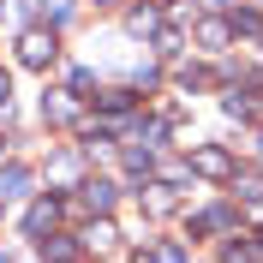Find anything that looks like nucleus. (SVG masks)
<instances>
[{
  "label": "nucleus",
  "instance_id": "12",
  "mask_svg": "<svg viewBox=\"0 0 263 263\" xmlns=\"http://www.w3.org/2000/svg\"><path fill=\"white\" fill-rule=\"evenodd\" d=\"M221 263H257V246H251L246 233H233V246L221 251Z\"/></svg>",
  "mask_w": 263,
  "mask_h": 263
},
{
  "label": "nucleus",
  "instance_id": "10",
  "mask_svg": "<svg viewBox=\"0 0 263 263\" xmlns=\"http://www.w3.org/2000/svg\"><path fill=\"white\" fill-rule=\"evenodd\" d=\"M233 221V210L228 203H215V210H203V215H192V233H221Z\"/></svg>",
  "mask_w": 263,
  "mask_h": 263
},
{
  "label": "nucleus",
  "instance_id": "13",
  "mask_svg": "<svg viewBox=\"0 0 263 263\" xmlns=\"http://www.w3.org/2000/svg\"><path fill=\"white\" fill-rule=\"evenodd\" d=\"M138 263H185V246H180V239H167V246H156L149 257L138 251Z\"/></svg>",
  "mask_w": 263,
  "mask_h": 263
},
{
  "label": "nucleus",
  "instance_id": "1",
  "mask_svg": "<svg viewBox=\"0 0 263 263\" xmlns=\"http://www.w3.org/2000/svg\"><path fill=\"white\" fill-rule=\"evenodd\" d=\"M192 174H203V180H233V156L221 144H197L192 149Z\"/></svg>",
  "mask_w": 263,
  "mask_h": 263
},
{
  "label": "nucleus",
  "instance_id": "15",
  "mask_svg": "<svg viewBox=\"0 0 263 263\" xmlns=\"http://www.w3.org/2000/svg\"><path fill=\"white\" fill-rule=\"evenodd\" d=\"M96 102L108 108V114H126V108H132V90H96Z\"/></svg>",
  "mask_w": 263,
  "mask_h": 263
},
{
  "label": "nucleus",
  "instance_id": "11",
  "mask_svg": "<svg viewBox=\"0 0 263 263\" xmlns=\"http://www.w3.org/2000/svg\"><path fill=\"white\" fill-rule=\"evenodd\" d=\"M228 36H233V24H221V18H203V24H197V42H203V48H221V42H228Z\"/></svg>",
  "mask_w": 263,
  "mask_h": 263
},
{
  "label": "nucleus",
  "instance_id": "17",
  "mask_svg": "<svg viewBox=\"0 0 263 263\" xmlns=\"http://www.w3.org/2000/svg\"><path fill=\"white\" fill-rule=\"evenodd\" d=\"M149 167H156V162H149V149H126V174H138V180H149Z\"/></svg>",
  "mask_w": 263,
  "mask_h": 263
},
{
  "label": "nucleus",
  "instance_id": "4",
  "mask_svg": "<svg viewBox=\"0 0 263 263\" xmlns=\"http://www.w3.org/2000/svg\"><path fill=\"white\" fill-rule=\"evenodd\" d=\"M120 246V233H114V221H90L84 228V251H96V257H108V251Z\"/></svg>",
  "mask_w": 263,
  "mask_h": 263
},
{
  "label": "nucleus",
  "instance_id": "21",
  "mask_svg": "<svg viewBox=\"0 0 263 263\" xmlns=\"http://www.w3.org/2000/svg\"><path fill=\"white\" fill-rule=\"evenodd\" d=\"M96 6H114V0H96Z\"/></svg>",
  "mask_w": 263,
  "mask_h": 263
},
{
  "label": "nucleus",
  "instance_id": "14",
  "mask_svg": "<svg viewBox=\"0 0 263 263\" xmlns=\"http://www.w3.org/2000/svg\"><path fill=\"white\" fill-rule=\"evenodd\" d=\"M144 210L149 215H167V210H174V192H167V185H149V192H144Z\"/></svg>",
  "mask_w": 263,
  "mask_h": 263
},
{
  "label": "nucleus",
  "instance_id": "19",
  "mask_svg": "<svg viewBox=\"0 0 263 263\" xmlns=\"http://www.w3.org/2000/svg\"><path fill=\"white\" fill-rule=\"evenodd\" d=\"M42 12H48V18H54V24H60V18H66V12H72V6H66V0H42Z\"/></svg>",
  "mask_w": 263,
  "mask_h": 263
},
{
  "label": "nucleus",
  "instance_id": "9",
  "mask_svg": "<svg viewBox=\"0 0 263 263\" xmlns=\"http://www.w3.org/2000/svg\"><path fill=\"white\" fill-rule=\"evenodd\" d=\"M114 192H120L114 180H84V203L90 210H114Z\"/></svg>",
  "mask_w": 263,
  "mask_h": 263
},
{
  "label": "nucleus",
  "instance_id": "5",
  "mask_svg": "<svg viewBox=\"0 0 263 263\" xmlns=\"http://www.w3.org/2000/svg\"><path fill=\"white\" fill-rule=\"evenodd\" d=\"M24 192H30V167L6 162V167H0V197H24Z\"/></svg>",
  "mask_w": 263,
  "mask_h": 263
},
{
  "label": "nucleus",
  "instance_id": "2",
  "mask_svg": "<svg viewBox=\"0 0 263 263\" xmlns=\"http://www.w3.org/2000/svg\"><path fill=\"white\" fill-rule=\"evenodd\" d=\"M54 54H60L54 30H24V36H18V60H24V66H36V72H42V66H48Z\"/></svg>",
  "mask_w": 263,
  "mask_h": 263
},
{
  "label": "nucleus",
  "instance_id": "20",
  "mask_svg": "<svg viewBox=\"0 0 263 263\" xmlns=\"http://www.w3.org/2000/svg\"><path fill=\"white\" fill-rule=\"evenodd\" d=\"M6 102H12V78H6V72H0V108H6Z\"/></svg>",
  "mask_w": 263,
  "mask_h": 263
},
{
  "label": "nucleus",
  "instance_id": "8",
  "mask_svg": "<svg viewBox=\"0 0 263 263\" xmlns=\"http://www.w3.org/2000/svg\"><path fill=\"white\" fill-rule=\"evenodd\" d=\"M126 30H132V36H156V30H162V12H156V6H132Z\"/></svg>",
  "mask_w": 263,
  "mask_h": 263
},
{
  "label": "nucleus",
  "instance_id": "3",
  "mask_svg": "<svg viewBox=\"0 0 263 263\" xmlns=\"http://www.w3.org/2000/svg\"><path fill=\"white\" fill-rule=\"evenodd\" d=\"M42 120H48V126H72V120H78V96H72V90H48V96H42Z\"/></svg>",
  "mask_w": 263,
  "mask_h": 263
},
{
  "label": "nucleus",
  "instance_id": "16",
  "mask_svg": "<svg viewBox=\"0 0 263 263\" xmlns=\"http://www.w3.org/2000/svg\"><path fill=\"white\" fill-rule=\"evenodd\" d=\"M233 30L257 42V36H263V12H233Z\"/></svg>",
  "mask_w": 263,
  "mask_h": 263
},
{
  "label": "nucleus",
  "instance_id": "6",
  "mask_svg": "<svg viewBox=\"0 0 263 263\" xmlns=\"http://www.w3.org/2000/svg\"><path fill=\"white\" fill-rule=\"evenodd\" d=\"M54 221H60V203H54V197H48V203H30V215H24V233H48Z\"/></svg>",
  "mask_w": 263,
  "mask_h": 263
},
{
  "label": "nucleus",
  "instance_id": "18",
  "mask_svg": "<svg viewBox=\"0 0 263 263\" xmlns=\"http://www.w3.org/2000/svg\"><path fill=\"white\" fill-rule=\"evenodd\" d=\"M90 90H96V72L90 66H72V96H90Z\"/></svg>",
  "mask_w": 263,
  "mask_h": 263
},
{
  "label": "nucleus",
  "instance_id": "7",
  "mask_svg": "<svg viewBox=\"0 0 263 263\" xmlns=\"http://www.w3.org/2000/svg\"><path fill=\"white\" fill-rule=\"evenodd\" d=\"M78 251H84V246H72L66 233H48V239H42V263H72Z\"/></svg>",
  "mask_w": 263,
  "mask_h": 263
}]
</instances>
